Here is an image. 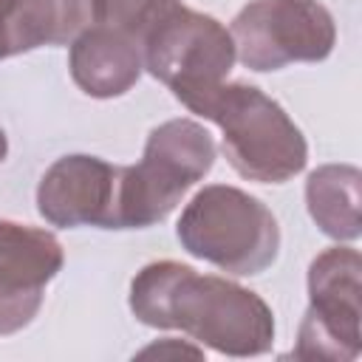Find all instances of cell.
Masks as SVG:
<instances>
[{"label":"cell","instance_id":"6da1fadb","mask_svg":"<svg viewBox=\"0 0 362 362\" xmlns=\"http://www.w3.org/2000/svg\"><path fill=\"white\" fill-rule=\"evenodd\" d=\"M130 311L150 328H178L226 356H257L274 342V314L263 297L178 260L147 263L133 277Z\"/></svg>","mask_w":362,"mask_h":362},{"label":"cell","instance_id":"7a4b0ae2","mask_svg":"<svg viewBox=\"0 0 362 362\" xmlns=\"http://www.w3.org/2000/svg\"><path fill=\"white\" fill-rule=\"evenodd\" d=\"M223 133V156L232 170L257 184H283L308 161V144L288 113L246 82H223L195 110Z\"/></svg>","mask_w":362,"mask_h":362},{"label":"cell","instance_id":"3957f363","mask_svg":"<svg viewBox=\"0 0 362 362\" xmlns=\"http://www.w3.org/2000/svg\"><path fill=\"white\" fill-rule=\"evenodd\" d=\"M175 232L189 255L240 277L266 272L280 252V226L272 209L229 184L198 189Z\"/></svg>","mask_w":362,"mask_h":362},{"label":"cell","instance_id":"277c9868","mask_svg":"<svg viewBox=\"0 0 362 362\" xmlns=\"http://www.w3.org/2000/svg\"><path fill=\"white\" fill-rule=\"evenodd\" d=\"M215 164L212 136L192 119H170L150 130L139 164H122L116 229L161 223L187 189Z\"/></svg>","mask_w":362,"mask_h":362},{"label":"cell","instance_id":"5b68a950","mask_svg":"<svg viewBox=\"0 0 362 362\" xmlns=\"http://www.w3.org/2000/svg\"><path fill=\"white\" fill-rule=\"evenodd\" d=\"M141 59L181 105L195 110L209 90L223 85L238 57L232 34L215 17L181 3L147 34Z\"/></svg>","mask_w":362,"mask_h":362},{"label":"cell","instance_id":"8992f818","mask_svg":"<svg viewBox=\"0 0 362 362\" xmlns=\"http://www.w3.org/2000/svg\"><path fill=\"white\" fill-rule=\"evenodd\" d=\"M235 57L249 71L320 62L334 51L337 25L317 0H252L232 20Z\"/></svg>","mask_w":362,"mask_h":362},{"label":"cell","instance_id":"52a82bcc","mask_svg":"<svg viewBox=\"0 0 362 362\" xmlns=\"http://www.w3.org/2000/svg\"><path fill=\"white\" fill-rule=\"evenodd\" d=\"M362 257L351 246H331L308 266V311L297 334V359L348 362L362 351L359 337Z\"/></svg>","mask_w":362,"mask_h":362},{"label":"cell","instance_id":"ba28073f","mask_svg":"<svg viewBox=\"0 0 362 362\" xmlns=\"http://www.w3.org/2000/svg\"><path fill=\"white\" fill-rule=\"evenodd\" d=\"M62 263V243L51 232L0 221V337L23 331L37 317Z\"/></svg>","mask_w":362,"mask_h":362},{"label":"cell","instance_id":"9c48e42d","mask_svg":"<svg viewBox=\"0 0 362 362\" xmlns=\"http://www.w3.org/2000/svg\"><path fill=\"white\" fill-rule=\"evenodd\" d=\"M122 164L99 156L57 158L37 187V209L51 226H102L116 229Z\"/></svg>","mask_w":362,"mask_h":362},{"label":"cell","instance_id":"30bf717a","mask_svg":"<svg viewBox=\"0 0 362 362\" xmlns=\"http://www.w3.org/2000/svg\"><path fill=\"white\" fill-rule=\"evenodd\" d=\"M68 68L82 93L93 99H113L139 82L144 59L141 48L122 31L88 23L71 40Z\"/></svg>","mask_w":362,"mask_h":362},{"label":"cell","instance_id":"8fae6325","mask_svg":"<svg viewBox=\"0 0 362 362\" xmlns=\"http://www.w3.org/2000/svg\"><path fill=\"white\" fill-rule=\"evenodd\" d=\"M90 23V0H0V59L65 45Z\"/></svg>","mask_w":362,"mask_h":362},{"label":"cell","instance_id":"7c38bea8","mask_svg":"<svg viewBox=\"0 0 362 362\" xmlns=\"http://www.w3.org/2000/svg\"><path fill=\"white\" fill-rule=\"evenodd\" d=\"M359 181L351 164H322L305 181L308 215L334 240L359 238Z\"/></svg>","mask_w":362,"mask_h":362},{"label":"cell","instance_id":"4fadbf2b","mask_svg":"<svg viewBox=\"0 0 362 362\" xmlns=\"http://www.w3.org/2000/svg\"><path fill=\"white\" fill-rule=\"evenodd\" d=\"M181 6V0H90V23L130 37L139 48L147 34Z\"/></svg>","mask_w":362,"mask_h":362},{"label":"cell","instance_id":"5bb4252c","mask_svg":"<svg viewBox=\"0 0 362 362\" xmlns=\"http://www.w3.org/2000/svg\"><path fill=\"white\" fill-rule=\"evenodd\" d=\"M139 356L141 359L144 356H158V359H164V356H192V359H201L204 351L195 348V345H189V342H181V339H161V342L144 348Z\"/></svg>","mask_w":362,"mask_h":362},{"label":"cell","instance_id":"9a60e30c","mask_svg":"<svg viewBox=\"0 0 362 362\" xmlns=\"http://www.w3.org/2000/svg\"><path fill=\"white\" fill-rule=\"evenodd\" d=\"M6 156H8V139H6V133H3V127H0V164L6 161Z\"/></svg>","mask_w":362,"mask_h":362}]
</instances>
